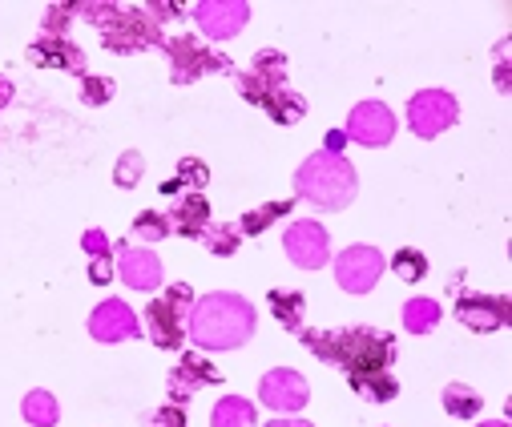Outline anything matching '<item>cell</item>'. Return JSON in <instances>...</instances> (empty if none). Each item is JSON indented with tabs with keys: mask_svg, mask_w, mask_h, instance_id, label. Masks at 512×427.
<instances>
[{
	"mask_svg": "<svg viewBox=\"0 0 512 427\" xmlns=\"http://www.w3.org/2000/svg\"><path fill=\"white\" fill-rule=\"evenodd\" d=\"M315 359L343 367V375H367V371H388L400 355L396 339L375 327H343V331H299L295 335Z\"/></svg>",
	"mask_w": 512,
	"mask_h": 427,
	"instance_id": "obj_1",
	"label": "cell"
},
{
	"mask_svg": "<svg viewBox=\"0 0 512 427\" xmlns=\"http://www.w3.org/2000/svg\"><path fill=\"white\" fill-rule=\"evenodd\" d=\"M254 335V307L238 291H214L202 295L190 311L186 339H194L206 351H238Z\"/></svg>",
	"mask_w": 512,
	"mask_h": 427,
	"instance_id": "obj_2",
	"label": "cell"
},
{
	"mask_svg": "<svg viewBox=\"0 0 512 427\" xmlns=\"http://www.w3.org/2000/svg\"><path fill=\"white\" fill-rule=\"evenodd\" d=\"M295 194L303 202H311L315 210H347L359 194V174L347 158H335V154H311L299 170H295Z\"/></svg>",
	"mask_w": 512,
	"mask_h": 427,
	"instance_id": "obj_3",
	"label": "cell"
},
{
	"mask_svg": "<svg viewBox=\"0 0 512 427\" xmlns=\"http://www.w3.org/2000/svg\"><path fill=\"white\" fill-rule=\"evenodd\" d=\"M97 33H101L105 49L117 53V57H134V53H150V49H162L166 45V37H162L158 21L146 13V5L142 9L109 5V13L97 25Z\"/></svg>",
	"mask_w": 512,
	"mask_h": 427,
	"instance_id": "obj_4",
	"label": "cell"
},
{
	"mask_svg": "<svg viewBox=\"0 0 512 427\" xmlns=\"http://www.w3.org/2000/svg\"><path fill=\"white\" fill-rule=\"evenodd\" d=\"M194 291H190V282H174V287L154 299L146 307V331L154 339V347L162 351H178L186 343V327H190V311H194Z\"/></svg>",
	"mask_w": 512,
	"mask_h": 427,
	"instance_id": "obj_5",
	"label": "cell"
},
{
	"mask_svg": "<svg viewBox=\"0 0 512 427\" xmlns=\"http://www.w3.org/2000/svg\"><path fill=\"white\" fill-rule=\"evenodd\" d=\"M162 57L170 61V81H174V85H194V81L206 77V73H234V65H230L226 53L206 49V45H198L194 37H174V41H166V45H162Z\"/></svg>",
	"mask_w": 512,
	"mask_h": 427,
	"instance_id": "obj_6",
	"label": "cell"
},
{
	"mask_svg": "<svg viewBox=\"0 0 512 427\" xmlns=\"http://www.w3.org/2000/svg\"><path fill=\"white\" fill-rule=\"evenodd\" d=\"M456 117H460V105H456V97L444 93V89H424V93H416V97L408 101V125H412V133L424 137V141H432V137H440L444 129H452Z\"/></svg>",
	"mask_w": 512,
	"mask_h": 427,
	"instance_id": "obj_7",
	"label": "cell"
},
{
	"mask_svg": "<svg viewBox=\"0 0 512 427\" xmlns=\"http://www.w3.org/2000/svg\"><path fill=\"white\" fill-rule=\"evenodd\" d=\"M347 141H359L367 150H383L396 141V113L383 105V101H359L347 113Z\"/></svg>",
	"mask_w": 512,
	"mask_h": 427,
	"instance_id": "obj_8",
	"label": "cell"
},
{
	"mask_svg": "<svg viewBox=\"0 0 512 427\" xmlns=\"http://www.w3.org/2000/svg\"><path fill=\"white\" fill-rule=\"evenodd\" d=\"M388 262L375 246H347L339 258H335V282L347 291V295H367L375 291V282L383 278Z\"/></svg>",
	"mask_w": 512,
	"mask_h": 427,
	"instance_id": "obj_9",
	"label": "cell"
},
{
	"mask_svg": "<svg viewBox=\"0 0 512 427\" xmlns=\"http://www.w3.org/2000/svg\"><path fill=\"white\" fill-rule=\"evenodd\" d=\"M283 250H287V258H291L299 270H323L327 258H331V234H327L315 218H303V222H291V226H287Z\"/></svg>",
	"mask_w": 512,
	"mask_h": 427,
	"instance_id": "obj_10",
	"label": "cell"
},
{
	"mask_svg": "<svg viewBox=\"0 0 512 427\" xmlns=\"http://www.w3.org/2000/svg\"><path fill=\"white\" fill-rule=\"evenodd\" d=\"M206 387H222V371H218L206 355L186 351V355L178 359V367L170 371V379H166V395H170V403L186 407V403H190L198 391H206Z\"/></svg>",
	"mask_w": 512,
	"mask_h": 427,
	"instance_id": "obj_11",
	"label": "cell"
},
{
	"mask_svg": "<svg viewBox=\"0 0 512 427\" xmlns=\"http://www.w3.org/2000/svg\"><path fill=\"white\" fill-rule=\"evenodd\" d=\"M230 77H234V85H238V93L246 101L259 105L263 93L287 85V57L279 49H259V53H254V61H250V69H242V73L234 69Z\"/></svg>",
	"mask_w": 512,
	"mask_h": 427,
	"instance_id": "obj_12",
	"label": "cell"
},
{
	"mask_svg": "<svg viewBox=\"0 0 512 427\" xmlns=\"http://www.w3.org/2000/svg\"><path fill=\"white\" fill-rule=\"evenodd\" d=\"M190 17L198 21V29L210 37V41H230L246 29L250 21V5L246 0H198L190 9Z\"/></svg>",
	"mask_w": 512,
	"mask_h": 427,
	"instance_id": "obj_13",
	"label": "cell"
},
{
	"mask_svg": "<svg viewBox=\"0 0 512 427\" xmlns=\"http://www.w3.org/2000/svg\"><path fill=\"white\" fill-rule=\"evenodd\" d=\"M259 395H263V403L271 407V411H303L307 407V399H311V387H307V379L299 375V371H291V367H275V371H267L263 379H259Z\"/></svg>",
	"mask_w": 512,
	"mask_h": 427,
	"instance_id": "obj_14",
	"label": "cell"
},
{
	"mask_svg": "<svg viewBox=\"0 0 512 427\" xmlns=\"http://www.w3.org/2000/svg\"><path fill=\"white\" fill-rule=\"evenodd\" d=\"M117 274H121L125 287H134V291H158L162 287V258L146 246L121 242L117 246Z\"/></svg>",
	"mask_w": 512,
	"mask_h": 427,
	"instance_id": "obj_15",
	"label": "cell"
},
{
	"mask_svg": "<svg viewBox=\"0 0 512 427\" xmlns=\"http://www.w3.org/2000/svg\"><path fill=\"white\" fill-rule=\"evenodd\" d=\"M456 323H464L476 335L504 331V323H508V299L504 295H460L456 299Z\"/></svg>",
	"mask_w": 512,
	"mask_h": 427,
	"instance_id": "obj_16",
	"label": "cell"
},
{
	"mask_svg": "<svg viewBox=\"0 0 512 427\" xmlns=\"http://www.w3.org/2000/svg\"><path fill=\"white\" fill-rule=\"evenodd\" d=\"M89 335H93L97 343H121V339L142 335V323H138V315L125 307L121 299H105V303L89 315Z\"/></svg>",
	"mask_w": 512,
	"mask_h": 427,
	"instance_id": "obj_17",
	"label": "cell"
},
{
	"mask_svg": "<svg viewBox=\"0 0 512 427\" xmlns=\"http://www.w3.org/2000/svg\"><path fill=\"white\" fill-rule=\"evenodd\" d=\"M29 61L41 65V69H61V73H73V77H85V53L69 41V37H37L29 45Z\"/></svg>",
	"mask_w": 512,
	"mask_h": 427,
	"instance_id": "obj_18",
	"label": "cell"
},
{
	"mask_svg": "<svg viewBox=\"0 0 512 427\" xmlns=\"http://www.w3.org/2000/svg\"><path fill=\"white\" fill-rule=\"evenodd\" d=\"M170 234H178V238H202L206 234V226H210V202L202 198V194H182L174 206H170Z\"/></svg>",
	"mask_w": 512,
	"mask_h": 427,
	"instance_id": "obj_19",
	"label": "cell"
},
{
	"mask_svg": "<svg viewBox=\"0 0 512 427\" xmlns=\"http://www.w3.org/2000/svg\"><path fill=\"white\" fill-rule=\"evenodd\" d=\"M259 109H263L275 125H295V121H303V117H307V97L283 85V89L263 93V97H259Z\"/></svg>",
	"mask_w": 512,
	"mask_h": 427,
	"instance_id": "obj_20",
	"label": "cell"
},
{
	"mask_svg": "<svg viewBox=\"0 0 512 427\" xmlns=\"http://www.w3.org/2000/svg\"><path fill=\"white\" fill-rule=\"evenodd\" d=\"M347 387L367 399V403H392L400 395V383L392 371H367V375H347Z\"/></svg>",
	"mask_w": 512,
	"mask_h": 427,
	"instance_id": "obj_21",
	"label": "cell"
},
{
	"mask_svg": "<svg viewBox=\"0 0 512 427\" xmlns=\"http://www.w3.org/2000/svg\"><path fill=\"white\" fill-rule=\"evenodd\" d=\"M81 246L89 254V282H97V287H105V282L113 278V262H109V234L105 230H85L81 234Z\"/></svg>",
	"mask_w": 512,
	"mask_h": 427,
	"instance_id": "obj_22",
	"label": "cell"
},
{
	"mask_svg": "<svg viewBox=\"0 0 512 427\" xmlns=\"http://www.w3.org/2000/svg\"><path fill=\"white\" fill-rule=\"evenodd\" d=\"M267 303H271V315L279 319V327H283V331H291V335H299V331H303L307 295H299V291H271V295H267Z\"/></svg>",
	"mask_w": 512,
	"mask_h": 427,
	"instance_id": "obj_23",
	"label": "cell"
},
{
	"mask_svg": "<svg viewBox=\"0 0 512 427\" xmlns=\"http://www.w3.org/2000/svg\"><path fill=\"white\" fill-rule=\"evenodd\" d=\"M254 423H259V411H254V403L242 395L218 399V407L210 415V427H254Z\"/></svg>",
	"mask_w": 512,
	"mask_h": 427,
	"instance_id": "obj_24",
	"label": "cell"
},
{
	"mask_svg": "<svg viewBox=\"0 0 512 427\" xmlns=\"http://www.w3.org/2000/svg\"><path fill=\"white\" fill-rule=\"evenodd\" d=\"M210 182V170H206V162H198V158H182L178 162V174L170 178V182H162V194H202V186Z\"/></svg>",
	"mask_w": 512,
	"mask_h": 427,
	"instance_id": "obj_25",
	"label": "cell"
},
{
	"mask_svg": "<svg viewBox=\"0 0 512 427\" xmlns=\"http://www.w3.org/2000/svg\"><path fill=\"white\" fill-rule=\"evenodd\" d=\"M444 411L456 415V419H476L484 411V395L468 383H448L444 387Z\"/></svg>",
	"mask_w": 512,
	"mask_h": 427,
	"instance_id": "obj_26",
	"label": "cell"
},
{
	"mask_svg": "<svg viewBox=\"0 0 512 427\" xmlns=\"http://www.w3.org/2000/svg\"><path fill=\"white\" fill-rule=\"evenodd\" d=\"M440 303H432V299H408L404 303V327H408V335H432L436 327H440Z\"/></svg>",
	"mask_w": 512,
	"mask_h": 427,
	"instance_id": "obj_27",
	"label": "cell"
},
{
	"mask_svg": "<svg viewBox=\"0 0 512 427\" xmlns=\"http://www.w3.org/2000/svg\"><path fill=\"white\" fill-rule=\"evenodd\" d=\"M21 415H25L33 427H57V419H61V407H57V399H53L49 391L33 387V391L25 395V403H21Z\"/></svg>",
	"mask_w": 512,
	"mask_h": 427,
	"instance_id": "obj_28",
	"label": "cell"
},
{
	"mask_svg": "<svg viewBox=\"0 0 512 427\" xmlns=\"http://www.w3.org/2000/svg\"><path fill=\"white\" fill-rule=\"evenodd\" d=\"M202 246H206L214 258H230V254L242 246V230H238V222H210L206 234H202Z\"/></svg>",
	"mask_w": 512,
	"mask_h": 427,
	"instance_id": "obj_29",
	"label": "cell"
},
{
	"mask_svg": "<svg viewBox=\"0 0 512 427\" xmlns=\"http://www.w3.org/2000/svg\"><path fill=\"white\" fill-rule=\"evenodd\" d=\"M291 210H295V202H267V206H254V210L242 214L238 230H242V234H263V230H271L279 218H287Z\"/></svg>",
	"mask_w": 512,
	"mask_h": 427,
	"instance_id": "obj_30",
	"label": "cell"
},
{
	"mask_svg": "<svg viewBox=\"0 0 512 427\" xmlns=\"http://www.w3.org/2000/svg\"><path fill=\"white\" fill-rule=\"evenodd\" d=\"M130 238H142V242H166L170 238V218L162 210H142L130 226Z\"/></svg>",
	"mask_w": 512,
	"mask_h": 427,
	"instance_id": "obj_31",
	"label": "cell"
},
{
	"mask_svg": "<svg viewBox=\"0 0 512 427\" xmlns=\"http://www.w3.org/2000/svg\"><path fill=\"white\" fill-rule=\"evenodd\" d=\"M142 174H146V158H142L138 150H125V154L117 158L113 182H117V190H134V186L142 182Z\"/></svg>",
	"mask_w": 512,
	"mask_h": 427,
	"instance_id": "obj_32",
	"label": "cell"
},
{
	"mask_svg": "<svg viewBox=\"0 0 512 427\" xmlns=\"http://www.w3.org/2000/svg\"><path fill=\"white\" fill-rule=\"evenodd\" d=\"M392 270H396L404 282H420V278L428 274V258H424V250L404 246V250H396V254H392Z\"/></svg>",
	"mask_w": 512,
	"mask_h": 427,
	"instance_id": "obj_33",
	"label": "cell"
},
{
	"mask_svg": "<svg viewBox=\"0 0 512 427\" xmlns=\"http://www.w3.org/2000/svg\"><path fill=\"white\" fill-rule=\"evenodd\" d=\"M113 93H117L113 77H97V73L81 77V101L85 105H105V101H113Z\"/></svg>",
	"mask_w": 512,
	"mask_h": 427,
	"instance_id": "obj_34",
	"label": "cell"
},
{
	"mask_svg": "<svg viewBox=\"0 0 512 427\" xmlns=\"http://www.w3.org/2000/svg\"><path fill=\"white\" fill-rule=\"evenodd\" d=\"M69 25H73V5H49L41 33L45 37H69Z\"/></svg>",
	"mask_w": 512,
	"mask_h": 427,
	"instance_id": "obj_35",
	"label": "cell"
},
{
	"mask_svg": "<svg viewBox=\"0 0 512 427\" xmlns=\"http://www.w3.org/2000/svg\"><path fill=\"white\" fill-rule=\"evenodd\" d=\"M146 427H186V411L178 403H162L146 415Z\"/></svg>",
	"mask_w": 512,
	"mask_h": 427,
	"instance_id": "obj_36",
	"label": "cell"
},
{
	"mask_svg": "<svg viewBox=\"0 0 512 427\" xmlns=\"http://www.w3.org/2000/svg\"><path fill=\"white\" fill-rule=\"evenodd\" d=\"M146 13H150L154 21H178V17H186V13H182V5H162V0L146 5Z\"/></svg>",
	"mask_w": 512,
	"mask_h": 427,
	"instance_id": "obj_37",
	"label": "cell"
},
{
	"mask_svg": "<svg viewBox=\"0 0 512 427\" xmlns=\"http://www.w3.org/2000/svg\"><path fill=\"white\" fill-rule=\"evenodd\" d=\"M323 141H327V146H323V154H335V158H343V150H347V133H343V129H331Z\"/></svg>",
	"mask_w": 512,
	"mask_h": 427,
	"instance_id": "obj_38",
	"label": "cell"
},
{
	"mask_svg": "<svg viewBox=\"0 0 512 427\" xmlns=\"http://www.w3.org/2000/svg\"><path fill=\"white\" fill-rule=\"evenodd\" d=\"M504 57H508V49L500 45V57H496V85H500V89H508V61H504Z\"/></svg>",
	"mask_w": 512,
	"mask_h": 427,
	"instance_id": "obj_39",
	"label": "cell"
},
{
	"mask_svg": "<svg viewBox=\"0 0 512 427\" xmlns=\"http://www.w3.org/2000/svg\"><path fill=\"white\" fill-rule=\"evenodd\" d=\"M13 101V81L9 77H0V109H5Z\"/></svg>",
	"mask_w": 512,
	"mask_h": 427,
	"instance_id": "obj_40",
	"label": "cell"
},
{
	"mask_svg": "<svg viewBox=\"0 0 512 427\" xmlns=\"http://www.w3.org/2000/svg\"><path fill=\"white\" fill-rule=\"evenodd\" d=\"M263 427H311L307 419H271V423H263Z\"/></svg>",
	"mask_w": 512,
	"mask_h": 427,
	"instance_id": "obj_41",
	"label": "cell"
},
{
	"mask_svg": "<svg viewBox=\"0 0 512 427\" xmlns=\"http://www.w3.org/2000/svg\"><path fill=\"white\" fill-rule=\"evenodd\" d=\"M480 427H508L504 419H492V423H480Z\"/></svg>",
	"mask_w": 512,
	"mask_h": 427,
	"instance_id": "obj_42",
	"label": "cell"
}]
</instances>
